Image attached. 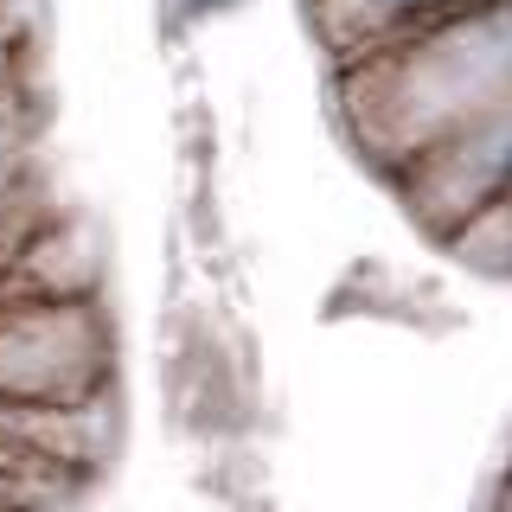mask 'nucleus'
Listing matches in <instances>:
<instances>
[{
    "instance_id": "nucleus-1",
    "label": "nucleus",
    "mask_w": 512,
    "mask_h": 512,
    "mask_svg": "<svg viewBox=\"0 0 512 512\" xmlns=\"http://www.w3.org/2000/svg\"><path fill=\"white\" fill-rule=\"evenodd\" d=\"M500 13H506V20H512V0H500Z\"/></svg>"
}]
</instances>
